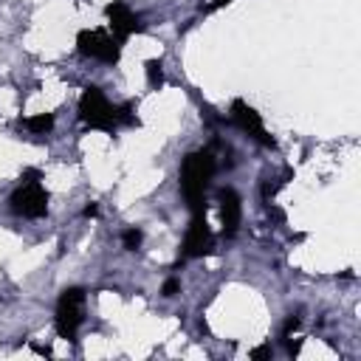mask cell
I'll list each match as a JSON object with an SVG mask.
<instances>
[{
  "label": "cell",
  "mask_w": 361,
  "mask_h": 361,
  "mask_svg": "<svg viewBox=\"0 0 361 361\" xmlns=\"http://www.w3.org/2000/svg\"><path fill=\"white\" fill-rule=\"evenodd\" d=\"M178 290H180V279H178V276H169V279L164 282V288H161V296L172 299V296H175Z\"/></svg>",
  "instance_id": "obj_13"
},
{
  "label": "cell",
  "mask_w": 361,
  "mask_h": 361,
  "mask_svg": "<svg viewBox=\"0 0 361 361\" xmlns=\"http://www.w3.org/2000/svg\"><path fill=\"white\" fill-rule=\"evenodd\" d=\"M8 209H11V214L25 217V220H37V217L48 214V192H45L37 169H28L23 175V180L17 183V189L8 195Z\"/></svg>",
  "instance_id": "obj_2"
},
{
  "label": "cell",
  "mask_w": 361,
  "mask_h": 361,
  "mask_svg": "<svg viewBox=\"0 0 361 361\" xmlns=\"http://www.w3.org/2000/svg\"><path fill=\"white\" fill-rule=\"evenodd\" d=\"M226 3H231V0H214V3H209L203 11H214V8H220V6H226Z\"/></svg>",
  "instance_id": "obj_17"
},
{
  "label": "cell",
  "mask_w": 361,
  "mask_h": 361,
  "mask_svg": "<svg viewBox=\"0 0 361 361\" xmlns=\"http://www.w3.org/2000/svg\"><path fill=\"white\" fill-rule=\"evenodd\" d=\"M214 172H217V161H214L212 149H195L180 161V172H178L180 195L192 214L206 212V189H209Z\"/></svg>",
  "instance_id": "obj_1"
},
{
  "label": "cell",
  "mask_w": 361,
  "mask_h": 361,
  "mask_svg": "<svg viewBox=\"0 0 361 361\" xmlns=\"http://www.w3.org/2000/svg\"><path fill=\"white\" fill-rule=\"evenodd\" d=\"M82 214H85V217H96V214H99V206H96V203H90V206H85V212H82Z\"/></svg>",
  "instance_id": "obj_16"
},
{
  "label": "cell",
  "mask_w": 361,
  "mask_h": 361,
  "mask_svg": "<svg viewBox=\"0 0 361 361\" xmlns=\"http://www.w3.org/2000/svg\"><path fill=\"white\" fill-rule=\"evenodd\" d=\"M79 118L87 124V127H96V130H104V133H113L118 127V104H113L102 87L96 85H87L79 96Z\"/></svg>",
  "instance_id": "obj_3"
},
{
  "label": "cell",
  "mask_w": 361,
  "mask_h": 361,
  "mask_svg": "<svg viewBox=\"0 0 361 361\" xmlns=\"http://www.w3.org/2000/svg\"><path fill=\"white\" fill-rule=\"evenodd\" d=\"M141 243H144V231H141V228H127V231L121 234V245H124L127 251H138Z\"/></svg>",
  "instance_id": "obj_12"
},
{
  "label": "cell",
  "mask_w": 361,
  "mask_h": 361,
  "mask_svg": "<svg viewBox=\"0 0 361 361\" xmlns=\"http://www.w3.org/2000/svg\"><path fill=\"white\" fill-rule=\"evenodd\" d=\"M76 51L87 59L116 65L121 59V42L104 28H85L76 34Z\"/></svg>",
  "instance_id": "obj_5"
},
{
  "label": "cell",
  "mask_w": 361,
  "mask_h": 361,
  "mask_svg": "<svg viewBox=\"0 0 361 361\" xmlns=\"http://www.w3.org/2000/svg\"><path fill=\"white\" fill-rule=\"evenodd\" d=\"M271 355V344H262L257 350H251V358H268Z\"/></svg>",
  "instance_id": "obj_15"
},
{
  "label": "cell",
  "mask_w": 361,
  "mask_h": 361,
  "mask_svg": "<svg viewBox=\"0 0 361 361\" xmlns=\"http://www.w3.org/2000/svg\"><path fill=\"white\" fill-rule=\"evenodd\" d=\"M214 248V234H212V226L206 223V212H197L192 214L186 231H183V243H180V259H195V257H203V254H212Z\"/></svg>",
  "instance_id": "obj_6"
},
{
  "label": "cell",
  "mask_w": 361,
  "mask_h": 361,
  "mask_svg": "<svg viewBox=\"0 0 361 361\" xmlns=\"http://www.w3.org/2000/svg\"><path fill=\"white\" fill-rule=\"evenodd\" d=\"M299 324H302V319H299V316H288V319H285V324H282V338H288L290 333H296V330H299Z\"/></svg>",
  "instance_id": "obj_14"
},
{
  "label": "cell",
  "mask_w": 361,
  "mask_h": 361,
  "mask_svg": "<svg viewBox=\"0 0 361 361\" xmlns=\"http://www.w3.org/2000/svg\"><path fill=\"white\" fill-rule=\"evenodd\" d=\"M54 113H34V116H25L20 124L28 130V133H34V135H45V133H51L54 130Z\"/></svg>",
  "instance_id": "obj_10"
},
{
  "label": "cell",
  "mask_w": 361,
  "mask_h": 361,
  "mask_svg": "<svg viewBox=\"0 0 361 361\" xmlns=\"http://www.w3.org/2000/svg\"><path fill=\"white\" fill-rule=\"evenodd\" d=\"M104 17H107V25H110V34L124 45L133 34H141L144 31V23L141 17L124 3V0H113L104 6Z\"/></svg>",
  "instance_id": "obj_7"
},
{
  "label": "cell",
  "mask_w": 361,
  "mask_h": 361,
  "mask_svg": "<svg viewBox=\"0 0 361 361\" xmlns=\"http://www.w3.org/2000/svg\"><path fill=\"white\" fill-rule=\"evenodd\" d=\"M231 121H234L243 133H248L254 141H259L262 147H276V138L265 130L262 116H259L248 102H243V99H234V102H231Z\"/></svg>",
  "instance_id": "obj_8"
},
{
  "label": "cell",
  "mask_w": 361,
  "mask_h": 361,
  "mask_svg": "<svg viewBox=\"0 0 361 361\" xmlns=\"http://www.w3.org/2000/svg\"><path fill=\"white\" fill-rule=\"evenodd\" d=\"M243 220V200L234 189H220V223H223V237H234Z\"/></svg>",
  "instance_id": "obj_9"
},
{
  "label": "cell",
  "mask_w": 361,
  "mask_h": 361,
  "mask_svg": "<svg viewBox=\"0 0 361 361\" xmlns=\"http://www.w3.org/2000/svg\"><path fill=\"white\" fill-rule=\"evenodd\" d=\"M85 299H87V293L79 285H71V288H65L59 293L56 313H54V327H56L59 338L76 341V333H79V327L85 322Z\"/></svg>",
  "instance_id": "obj_4"
},
{
  "label": "cell",
  "mask_w": 361,
  "mask_h": 361,
  "mask_svg": "<svg viewBox=\"0 0 361 361\" xmlns=\"http://www.w3.org/2000/svg\"><path fill=\"white\" fill-rule=\"evenodd\" d=\"M144 71H147L149 87H161L164 85V65H161V59H147L144 62Z\"/></svg>",
  "instance_id": "obj_11"
}]
</instances>
